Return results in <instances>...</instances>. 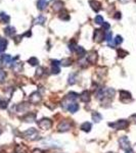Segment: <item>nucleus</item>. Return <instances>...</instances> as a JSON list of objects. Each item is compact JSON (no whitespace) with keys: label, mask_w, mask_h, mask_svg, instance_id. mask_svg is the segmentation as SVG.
I'll return each mask as SVG.
<instances>
[{"label":"nucleus","mask_w":136,"mask_h":153,"mask_svg":"<svg viewBox=\"0 0 136 153\" xmlns=\"http://www.w3.org/2000/svg\"><path fill=\"white\" fill-rule=\"evenodd\" d=\"M129 126V122L126 120H119L114 122H109V127L115 130H126Z\"/></svg>","instance_id":"nucleus-1"},{"label":"nucleus","mask_w":136,"mask_h":153,"mask_svg":"<svg viewBox=\"0 0 136 153\" xmlns=\"http://www.w3.org/2000/svg\"><path fill=\"white\" fill-rule=\"evenodd\" d=\"M38 126L42 130H50L52 128V120L48 118H44L38 122Z\"/></svg>","instance_id":"nucleus-2"},{"label":"nucleus","mask_w":136,"mask_h":153,"mask_svg":"<svg viewBox=\"0 0 136 153\" xmlns=\"http://www.w3.org/2000/svg\"><path fill=\"white\" fill-rule=\"evenodd\" d=\"M93 40L96 43H100L103 40H105V31L101 29H95L94 33H93Z\"/></svg>","instance_id":"nucleus-3"},{"label":"nucleus","mask_w":136,"mask_h":153,"mask_svg":"<svg viewBox=\"0 0 136 153\" xmlns=\"http://www.w3.org/2000/svg\"><path fill=\"white\" fill-rule=\"evenodd\" d=\"M119 145L123 150H128V149H130V147H131L129 139L126 136H123L119 139Z\"/></svg>","instance_id":"nucleus-4"},{"label":"nucleus","mask_w":136,"mask_h":153,"mask_svg":"<svg viewBox=\"0 0 136 153\" xmlns=\"http://www.w3.org/2000/svg\"><path fill=\"white\" fill-rule=\"evenodd\" d=\"M97 59H98V55H97V52L92 50V51H89L87 53V57H86V61H88L89 63H96Z\"/></svg>","instance_id":"nucleus-5"},{"label":"nucleus","mask_w":136,"mask_h":153,"mask_svg":"<svg viewBox=\"0 0 136 153\" xmlns=\"http://www.w3.org/2000/svg\"><path fill=\"white\" fill-rule=\"evenodd\" d=\"M41 100H42V96L40 95L39 92H34V93H32L29 97V101H30V103H32V104L39 103Z\"/></svg>","instance_id":"nucleus-6"},{"label":"nucleus","mask_w":136,"mask_h":153,"mask_svg":"<svg viewBox=\"0 0 136 153\" xmlns=\"http://www.w3.org/2000/svg\"><path fill=\"white\" fill-rule=\"evenodd\" d=\"M72 124H70L68 120H63V122H61L59 124V126H57V130H59V132H68V131L71 129Z\"/></svg>","instance_id":"nucleus-7"},{"label":"nucleus","mask_w":136,"mask_h":153,"mask_svg":"<svg viewBox=\"0 0 136 153\" xmlns=\"http://www.w3.org/2000/svg\"><path fill=\"white\" fill-rule=\"evenodd\" d=\"M21 120L25 122H33L36 120V114L33 113V112H29V113L25 114Z\"/></svg>","instance_id":"nucleus-8"},{"label":"nucleus","mask_w":136,"mask_h":153,"mask_svg":"<svg viewBox=\"0 0 136 153\" xmlns=\"http://www.w3.org/2000/svg\"><path fill=\"white\" fill-rule=\"evenodd\" d=\"M35 135H37V131H36L35 128H30L27 131L22 133L23 138H31V137L35 136Z\"/></svg>","instance_id":"nucleus-9"},{"label":"nucleus","mask_w":136,"mask_h":153,"mask_svg":"<svg viewBox=\"0 0 136 153\" xmlns=\"http://www.w3.org/2000/svg\"><path fill=\"white\" fill-rule=\"evenodd\" d=\"M89 4H90V6H91V8H92L95 13H98L101 9V3L96 1V0H90Z\"/></svg>","instance_id":"nucleus-10"},{"label":"nucleus","mask_w":136,"mask_h":153,"mask_svg":"<svg viewBox=\"0 0 136 153\" xmlns=\"http://www.w3.org/2000/svg\"><path fill=\"white\" fill-rule=\"evenodd\" d=\"M29 107H30L29 103H26V102H24V103H20L17 105V112H26V111H28Z\"/></svg>","instance_id":"nucleus-11"},{"label":"nucleus","mask_w":136,"mask_h":153,"mask_svg":"<svg viewBox=\"0 0 136 153\" xmlns=\"http://www.w3.org/2000/svg\"><path fill=\"white\" fill-rule=\"evenodd\" d=\"M79 97H80V99H81L82 102H89L91 96H90V92L89 91H83L79 95Z\"/></svg>","instance_id":"nucleus-12"},{"label":"nucleus","mask_w":136,"mask_h":153,"mask_svg":"<svg viewBox=\"0 0 136 153\" xmlns=\"http://www.w3.org/2000/svg\"><path fill=\"white\" fill-rule=\"evenodd\" d=\"M15 153H27L28 152V148L26 145L24 144H17L15 146Z\"/></svg>","instance_id":"nucleus-13"},{"label":"nucleus","mask_w":136,"mask_h":153,"mask_svg":"<svg viewBox=\"0 0 136 153\" xmlns=\"http://www.w3.org/2000/svg\"><path fill=\"white\" fill-rule=\"evenodd\" d=\"M120 98H121L122 101H124V99L131 100V93L128 91H125V90H121L120 91Z\"/></svg>","instance_id":"nucleus-14"},{"label":"nucleus","mask_w":136,"mask_h":153,"mask_svg":"<svg viewBox=\"0 0 136 153\" xmlns=\"http://www.w3.org/2000/svg\"><path fill=\"white\" fill-rule=\"evenodd\" d=\"M77 79H78L77 74L73 72V74H71L69 76V79H68V84H69V85H75V84L77 83Z\"/></svg>","instance_id":"nucleus-15"},{"label":"nucleus","mask_w":136,"mask_h":153,"mask_svg":"<svg viewBox=\"0 0 136 153\" xmlns=\"http://www.w3.org/2000/svg\"><path fill=\"white\" fill-rule=\"evenodd\" d=\"M47 5H48V2L46 0H39L37 2V8L39 10H44V9H46Z\"/></svg>","instance_id":"nucleus-16"},{"label":"nucleus","mask_w":136,"mask_h":153,"mask_svg":"<svg viewBox=\"0 0 136 153\" xmlns=\"http://www.w3.org/2000/svg\"><path fill=\"white\" fill-rule=\"evenodd\" d=\"M91 128H92V126H91V124H90L89 122H83V124H81V127H80V129H81L83 132H86V133H89L90 131H91Z\"/></svg>","instance_id":"nucleus-17"},{"label":"nucleus","mask_w":136,"mask_h":153,"mask_svg":"<svg viewBox=\"0 0 136 153\" xmlns=\"http://www.w3.org/2000/svg\"><path fill=\"white\" fill-rule=\"evenodd\" d=\"M67 109L69 110L70 112H72V113H75V112H77L78 110H79V104L75 103V102H73V103L70 104V105L68 106Z\"/></svg>","instance_id":"nucleus-18"},{"label":"nucleus","mask_w":136,"mask_h":153,"mask_svg":"<svg viewBox=\"0 0 136 153\" xmlns=\"http://www.w3.org/2000/svg\"><path fill=\"white\" fill-rule=\"evenodd\" d=\"M1 60H2V62L4 64H9L11 61H13V58L9 54H3L2 57H1Z\"/></svg>","instance_id":"nucleus-19"},{"label":"nucleus","mask_w":136,"mask_h":153,"mask_svg":"<svg viewBox=\"0 0 136 153\" xmlns=\"http://www.w3.org/2000/svg\"><path fill=\"white\" fill-rule=\"evenodd\" d=\"M4 34L8 37H13L15 34V29L13 27H7L4 29Z\"/></svg>","instance_id":"nucleus-20"},{"label":"nucleus","mask_w":136,"mask_h":153,"mask_svg":"<svg viewBox=\"0 0 136 153\" xmlns=\"http://www.w3.org/2000/svg\"><path fill=\"white\" fill-rule=\"evenodd\" d=\"M0 21L4 24H8L9 22H10V17L5 13H0Z\"/></svg>","instance_id":"nucleus-21"},{"label":"nucleus","mask_w":136,"mask_h":153,"mask_svg":"<svg viewBox=\"0 0 136 153\" xmlns=\"http://www.w3.org/2000/svg\"><path fill=\"white\" fill-rule=\"evenodd\" d=\"M76 52H77L78 56H79L80 58L84 57V56L86 55V50L84 49L82 46H77V48H76Z\"/></svg>","instance_id":"nucleus-22"},{"label":"nucleus","mask_w":136,"mask_h":153,"mask_svg":"<svg viewBox=\"0 0 136 153\" xmlns=\"http://www.w3.org/2000/svg\"><path fill=\"white\" fill-rule=\"evenodd\" d=\"M45 22H46V19H45L43 15H39V17H36V19H35V21H34V24H35V25H41V26H43Z\"/></svg>","instance_id":"nucleus-23"},{"label":"nucleus","mask_w":136,"mask_h":153,"mask_svg":"<svg viewBox=\"0 0 136 153\" xmlns=\"http://www.w3.org/2000/svg\"><path fill=\"white\" fill-rule=\"evenodd\" d=\"M63 1H55L54 3H53V9L54 10H61L63 9Z\"/></svg>","instance_id":"nucleus-24"},{"label":"nucleus","mask_w":136,"mask_h":153,"mask_svg":"<svg viewBox=\"0 0 136 153\" xmlns=\"http://www.w3.org/2000/svg\"><path fill=\"white\" fill-rule=\"evenodd\" d=\"M7 47V40L0 38V52H3Z\"/></svg>","instance_id":"nucleus-25"},{"label":"nucleus","mask_w":136,"mask_h":153,"mask_svg":"<svg viewBox=\"0 0 136 153\" xmlns=\"http://www.w3.org/2000/svg\"><path fill=\"white\" fill-rule=\"evenodd\" d=\"M92 120H94L95 122H99L101 120H103V116H101V114L99 113V112L94 111L92 113Z\"/></svg>","instance_id":"nucleus-26"},{"label":"nucleus","mask_w":136,"mask_h":153,"mask_svg":"<svg viewBox=\"0 0 136 153\" xmlns=\"http://www.w3.org/2000/svg\"><path fill=\"white\" fill-rule=\"evenodd\" d=\"M59 17L61 19H63V21H69V19H70L69 13H68V11H66V10L61 11V13H59Z\"/></svg>","instance_id":"nucleus-27"},{"label":"nucleus","mask_w":136,"mask_h":153,"mask_svg":"<svg viewBox=\"0 0 136 153\" xmlns=\"http://www.w3.org/2000/svg\"><path fill=\"white\" fill-rule=\"evenodd\" d=\"M128 54H129V52L126 51V50H124V49H122V48L118 49V56H119V57L124 58V57H126Z\"/></svg>","instance_id":"nucleus-28"},{"label":"nucleus","mask_w":136,"mask_h":153,"mask_svg":"<svg viewBox=\"0 0 136 153\" xmlns=\"http://www.w3.org/2000/svg\"><path fill=\"white\" fill-rule=\"evenodd\" d=\"M66 97H68L70 100H72V101L74 102L76 99H77L78 97H79V95H78L77 93H75V92H71V93H69V94H68V95L66 96Z\"/></svg>","instance_id":"nucleus-29"},{"label":"nucleus","mask_w":136,"mask_h":153,"mask_svg":"<svg viewBox=\"0 0 136 153\" xmlns=\"http://www.w3.org/2000/svg\"><path fill=\"white\" fill-rule=\"evenodd\" d=\"M28 62H29V63L31 64V65H33V66H36V65H38V64H39V60H38V58H36V57L29 58Z\"/></svg>","instance_id":"nucleus-30"},{"label":"nucleus","mask_w":136,"mask_h":153,"mask_svg":"<svg viewBox=\"0 0 136 153\" xmlns=\"http://www.w3.org/2000/svg\"><path fill=\"white\" fill-rule=\"evenodd\" d=\"M61 64H63V66H69L72 64V60L70 58H65L61 61Z\"/></svg>","instance_id":"nucleus-31"},{"label":"nucleus","mask_w":136,"mask_h":153,"mask_svg":"<svg viewBox=\"0 0 136 153\" xmlns=\"http://www.w3.org/2000/svg\"><path fill=\"white\" fill-rule=\"evenodd\" d=\"M94 22L95 24H97V25H103V17H101V15H96L94 19Z\"/></svg>","instance_id":"nucleus-32"},{"label":"nucleus","mask_w":136,"mask_h":153,"mask_svg":"<svg viewBox=\"0 0 136 153\" xmlns=\"http://www.w3.org/2000/svg\"><path fill=\"white\" fill-rule=\"evenodd\" d=\"M115 44L116 45H120V44H122L123 43V38H122V36H120V35H118V36H116V38H115Z\"/></svg>","instance_id":"nucleus-33"},{"label":"nucleus","mask_w":136,"mask_h":153,"mask_svg":"<svg viewBox=\"0 0 136 153\" xmlns=\"http://www.w3.org/2000/svg\"><path fill=\"white\" fill-rule=\"evenodd\" d=\"M112 40H113V34H112V32H107V33L105 34V41H107V43H111Z\"/></svg>","instance_id":"nucleus-34"},{"label":"nucleus","mask_w":136,"mask_h":153,"mask_svg":"<svg viewBox=\"0 0 136 153\" xmlns=\"http://www.w3.org/2000/svg\"><path fill=\"white\" fill-rule=\"evenodd\" d=\"M5 78H6V72L0 70V84L5 81Z\"/></svg>","instance_id":"nucleus-35"},{"label":"nucleus","mask_w":136,"mask_h":153,"mask_svg":"<svg viewBox=\"0 0 136 153\" xmlns=\"http://www.w3.org/2000/svg\"><path fill=\"white\" fill-rule=\"evenodd\" d=\"M59 72H61V68H59V65H52V68H51V72L54 74H59Z\"/></svg>","instance_id":"nucleus-36"},{"label":"nucleus","mask_w":136,"mask_h":153,"mask_svg":"<svg viewBox=\"0 0 136 153\" xmlns=\"http://www.w3.org/2000/svg\"><path fill=\"white\" fill-rule=\"evenodd\" d=\"M13 67V70H15V72H20V70L23 68V64H22L21 62H20V63H15Z\"/></svg>","instance_id":"nucleus-37"},{"label":"nucleus","mask_w":136,"mask_h":153,"mask_svg":"<svg viewBox=\"0 0 136 153\" xmlns=\"http://www.w3.org/2000/svg\"><path fill=\"white\" fill-rule=\"evenodd\" d=\"M77 44L75 43V42H72V43L69 44V49L71 50V51H76V48H77Z\"/></svg>","instance_id":"nucleus-38"},{"label":"nucleus","mask_w":136,"mask_h":153,"mask_svg":"<svg viewBox=\"0 0 136 153\" xmlns=\"http://www.w3.org/2000/svg\"><path fill=\"white\" fill-rule=\"evenodd\" d=\"M8 105V102L5 101V100H2V101H0V108H2V109H5Z\"/></svg>","instance_id":"nucleus-39"},{"label":"nucleus","mask_w":136,"mask_h":153,"mask_svg":"<svg viewBox=\"0 0 136 153\" xmlns=\"http://www.w3.org/2000/svg\"><path fill=\"white\" fill-rule=\"evenodd\" d=\"M43 67H41V66H39V67L37 68V70H36V76H42L43 74Z\"/></svg>","instance_id":"nucleus-40"},{"label":"nucleus","mask_w":136,"mask_h":153,"mask_svg":"<svg viewBox=\"0 0 136 153\" xmlns=\"http://www.w3.org/2000/svg\"><path fill=\"white\" fill-rule=\"evenodd\" d=\"M109 23H107V22H103V30L105 31V30H109Z\"/></svg>","instance_id":"nucleus-41"},{"label":"nucleus","mask_w":136,"mask_h":153,"mask_svg":"<svg viewBox=\"0 0 136 153\" xmlns=\"http://www.w3.org/2000/svg\"><path fill=\"white\" fill-rule=\"evenodd\" d=\"M114 17H115L116 19H121V17H122L121 13H116V15H114Z\"/></svg>","instance_id":"nucleus-42"},{"label":"nucleus","mask_w":136,"mask_h":153,"mask_svg":"<svg viewBox=\"0 0 136 153\" xmlns=\"http://www.w3.org/2000/svg\"><path fill=\"white\" fill-rule=\"evenodd\" d=\"M130 120H132L134 124H136V114H132V115L130 116Z\"/></svg>","instance_id":"nucleus-43"},{"label":"nucleus","mask_w":136,"mask_h":153,"mask_svg":"<svg viewBox=\"0 0 136 153\" xmlns=\"http://www.w3.org/2000/svg\"><path fill=\"white\" fill-rule=\"evenodd\" d=\"M51 63H52V65H59L61 61H59V60H51Z\"/></svg>","instance_id":"nucleus-44"},{"label":"nucleus","mask_w":136,"mask_h":153,"mask_svg":"<svg viewBox=\"0 0 136 153\" xmlns=\"http://www.w3.org/2000/svg\"><path fill=\"white\" fill-rule=\"evenodd\" d=\"M22 38H23V36H17V37H15V43H19L22 40Z\"/></svg>","instance_id":"nucleus-45"},{"label":"nucleus","mask_w":136,"mask_h":153,"mask_svg":"<svg viewBox=\"0 0 136 153\" xmlns=\"http://www.w3.org/2000/svg\"><path fill=\"white\" fill-rule=\"evenodd\" d=\"M32 153H43V152H42V150H40V149H34Z\"/></svg>","instance_id":"nucleus-46"},{"label":"nucleus","mask_w":136,"mask_h":153,"mask_svg":"<svg viewBox=\"0 0 136 153\" xmlns=\"http://www.w3.org/2000/svg\"><path fill=\"white\" fill-rule=\"evenodd\" d=\"M31 35H32V33H31V31H28L27 33L25 34L24 36H27V37H31Z\"/></svg>","instance_id":"nucleus-47"},{"label":"nucleus","mask_w":136,"mask_h":153,"mask_svg":"<svg viewBox=\"0 0 136 153\" xmlns=\"http://www.w3.org/2000/svg\"><path fill=\"white\" fill-rule=\"evenodd\" d=\"M126 153H134V151L132 149H128V150H126Z\"/></svg>","instance_id":"nucleus-48"},{"label":"nucleus","mask_w":136,"mask_h":153,"mask_svg":"<svg viewBox=\"0 0 136 153\" xmlns=\"http://www.w3.org/2000/svg\"><path fill=\"white\" fill-rule=\"evenodd\" d=\"M129 0H120V2H122V3H126V2H128Z\"/></svg>","instance_id":"nucleus-49"},{"label":"nucleus","mask_w":136,"mask_h":153,"mask_svg":"<svg viewBox=\"0 0 136 153\" xmlns=\"http://www.w3.org/2000/svg\"><path fill=\"white\" fill-rule=\"evenodd\" d=\"M1 133H2V130H1V129H0V135H1Z\"/></svg>","instance_id":"nucleus-50"},{"label":"nucleus","mask_w":136,"mask_h":153,"mask_svg":"<svg viewBox=\"0 0 136 153\" xmlns=\"http://www.w3.org/2000/svg\"><path fill=\"white\" fill-rule=\"evenodd\" d=\"M0 68H1V63H0Z\"/></svg>","instance_id":"nucleus-51"},{"label":"nucleus","mask_w":136,"mask_h":153,"mask_svg":"<svg viewBox=\"0 0 136 153\" xmlns=\"http://www.w3.org/2000/svg\"><path fill=\"white\" fill-rule=\"evenodd\" d=\"M135 2H136V0H135Z\"/></svg>","instance_id":"nucleus-52"},{"label":"nucleus","mask_w":136,"mask_h":153,"mask_svg":"<svg viewBox=\"0 0 136 153\" xmlns=\"http://www.w3.org/2000/svg\"><path fill=\"white\" fill-rule=\"evenodd\" d=\"M0 101H1V100H0Z\"/></svg>","instance_id":"nucleus-53"}]
</instances>
